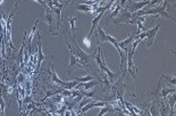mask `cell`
I'll use <instances>...</instances> for the list:
<instances>
[{
	"label": "cell",
	"mask_w": 176,
	"mask_h": 116,
	"mask_svg": "<svg viewBox=\"0 0 176 116\" xmlns=\"http://www.w3.org/2000/svg\"><path fill=\"white\" fill-rule=\"evenodd\" d=\"M44 9H46V14H44L43 19L47 23V25L49 26V32H50L51 34H53V35H58V33H56V32L53 30V26H55V23H56V16H55V14L52 13L51 10L48 8V6Z\"/></svg>",
	"instance_id": "obj_1"
},
{
	"label": "cell",
	"mask_w": 176,
	"mask_h": 116,
	"mask_svg": "<svg viewBox=\"0 0 176 116\" xmlns=\"http://www.w3.org/2000/svg\"><path fill=\"white\" fill-rule=\"evenodd\" d=\"M133 52L131 51V49H127V52H126V59H127V71L132 76L133 79H136V73H138V66L133 63Z\"/></svg>",
	"instance_id": "obj_2"
},
{
	"label": "cell",
	"mask_w": 176,
	"mask_h": 116,
	"mask_svg": "<svg viewBox=\"0 0 176 116\" xmlns=\"http://www.w3.org/2000/svg\"><path fill=\"white\" fill-rule=\"evenodd\" d=\"M65 41H66V44H67V47L68 50H69V64H68V76L72 73V69H74L75 66H77V58L75 56V54L73 53V49L71 44L68 43L67 38L65 37Z\"/></svg>",
	"instance_id": "obj_3"
},
{
	"label": "cell",
	"mask_w": 176,
	"mask_h": 116,
	"mask_svg": "<svg viewBox=\"0 0 176 116\" xmlns=\"http://www.w3.org/2000/svg\"><path fill=\"white\" fill-rule=\"evenodd\" d=\"M47 59V55L43 54L42 52V44H41V37H40V34L38 33V53H36V68H39L40 64L42 63V61Z\"/></svg>",
	"instance_id": "obj_4"
},
{
	"label": "cell",
	"mask_w": 176,
	"mask_h": 116,
	"mask_svg": "<svg viewBox=\"0 0 176 116\" xmlns=\"http://www.w3.org/2000/svg\"><path fill=\"white\" fill-rule=\"evenodd\" d=\"M159 26H160L159 24H157L153 28L147 30V38H148V41H147V47H150V46L152 45L156 35H157V33H158V30H159Z\"/></svg>",
	"instance_id": "obj_5"
},
{
	"label": "cell",
	"mask_w": 176,
	"mask_h": 116,
	"mask_svg": "<svg viewBox=\"0 0 176 116\" xmlns=\"http://www.w3.org/2000/svg\"><path fill=\"white\" fill-rule=\"evenodd\" d=\"M131 13H129L127 9H123L120 15H119L118 19H115L114 23L115 24H129V21L131 20Z\"/></svg>",
	"instance_id": "obj_6"
},
{
	"label": "cell",
	"mask_w": 176,
	"mask_h": 116,
	"mask_svg": "<svg viewBox=\"0 0 176 116\" xmlns=\"http://www.w3.org/2000/svg\"><path fill=\"white\" fill-rule=\"evenodd\" d=\"M149 2L150 1H139V2H134L133 5L129 7V13L131 14H133V13H135V11H139V10H141V9H143V8H145L147 6L149 5Z\"/></svg>",
	"instance_id": "obj_7"
},
{
	"label": "cell",
	"mask_w": 176,
	"mask_h": 116,
	"mask_svg": "<svg viewBox=\"0 0 176 116\" xmlns=\"http://www.w3.org/2000/svg\"><path fill=\"white\" fill-rule=\"evenodd\" d=\"M104 14H105V11H101L99 15H97L96 17H94L93 19H92V27H91V30H90V33H89V35H88V37L90 38L91 37V34L94 32V30L97 28L99 26V23H100V19L102 18V16H104Z\"/></svg>",
	"instance_id": "obj_8"
},
{
	"label": "cell",
	"mask_w": 176,
	"mask_h": 116,
	"mask_svg": "<svg viewBox=\"0 0 176 116\" xmlns=\"http://www.w3.org/2000/svg\"><path fill=\"white\" fill-rule=\"evenodd\" d=\"M51 80L55 85L62 87V88H64V86H65V81H62L59 79V77L57 76V73H56V71H55V68H53V66L51 68Z\"/></svg>",
	"instance_id": "obj_9"
},
{
	"label": "cell",
	"mask_w": 176,
	"mask_h": 116,
	"mask_svg": "<svg viewBox=\"0 0 176 116\" xmlns=\"http://www.w3.org/2000/svg\"><path fill=\"white\" fill-rule=\"evenodd\" d=\"M75 9L78 10V11H82V13H93V11H96V9H94L93 7H90V6H86V5H83V4H76V6H75Z\"/></svg>",
	"instance_id": "obj_10"
},
{
	"label": "cell",
	"mask_w": 176,
	"mask_h": 116,
	"mask_svg": "<svg viewBox=\"0 0 176 116\" xmlns=\"http://www.w3.org/2000/svg\"><path fill=\"white\" fill-rule=\"evenodd\" d=\"M166 5H167V2L165 1L162 6H158V7H157V9H158V16H160V17H165V18H168V19H171V15L166 11Z\"/></svg>",
	"instance_id": "obj_11"
},
{
	"label": "cell",
	"mask_w": 176,
	"mask_h": 116,
	"mask_svg": "<svg viewBox=\"0 0 176 116\" xmlns=\"http://www.w3.org/2000/svg\"><path fill=\"white\" fill-rule=\"evenodd\" d=\"M78 85V82L76 80L73 81H65V86H64V89H67V90H73L75 89L76 86Z\"/></svg>",
	"instance_id": "obj_12"
},
{
	"label": "cell",
	"mask_w": 176,
	"mask_h": 116,
	"mask_svg": "<svg viewBox=\"0 0 176 116\" xmlns=\"http://www.w3.org/2000/svg\"><path fill=\"white\" fill-rule=\"evenodd\" d=\"M74 80H76L78 83H84V82H88V81L93 80V77L88 75V76H84V77H78V78H75Z\"/></svg>",
	"instance_id": "obj_13"
},
{
	"label": "cell",
	"mask_w": 176,
	"mask_h": 116,
	"mask_svg": "<svg viewBox=\"0 0 176 116\" xmlns=\"http://www.w3.org/2000/svg\"><path fill=\"white\" fill-rule=\"evenodd\" d=\"M94 94H96V89L92 90H81V95L83 97H88V98H94Z\"/></svg>",
	"instance_id": "obj_14"
},
{
	"label": "cell",
	"mask_w": 176,
	"mask_h": 116,
	"mask_svg": "<svg viewBox=\"0 0 176 116\" xmlns=\"http://www.w3.org/2000/svg\"><path fill=\"white\" fill-rule=\"evenodd\" d=\"M120 10H122V7H120V5H119V1H118V5H117V7L115 8L111 13H110V15H109V19H111V18H115V17H117L118 16V14L120 13Z\"/></svg>",
	"instance_id": "obj_15"
},
{
	"label": "cell",
	"mask_w": 176,
	"mask_h": 116,
	"mask_svg": "<svg viewBox=\"0 0 176 116\" xmlns=\"http://www.w3.org/2000/svg\"><path fill=\"white\" fill-rule=\"evenodd\" d=\"M76 17H74V16H72L71 18H69V24H71V32H72L73 36H74V34H75V32H76V26H75V21H76Z\"/></svg>",
	"instance_id": "obj_16"
},
{
	"label": "cell",
	"mask_w": 176,
	"mask_h": 116,
	"mask_svg": "<svg viewBox=\"0 0 176 116\" xmlns=\"http://www.w3.org/2000/svg\"><path fill=\"white\" fill-rule=\"evenodd\" d=\"M5 111H6V103L2 95L0 94V112H1V116H5Z\"/></svg>",
	"instance_id": "obj_17"
},
{
	"label": "cell",
	"mask_w": 176,
	"mask_h": 116,
	"mask_svg": "<svg viewBox=\"0 0 176 116\" xmlns=\"http://www.w3.org/2000/svg\"><path fill=\"white\" fill-rule=\"evenodd\" d=\"M52 101L55 103V104H62L64 103V99H62V95H55V96H52Z\"/></svg>",
	"instance_id": "obj_18"
},
{
	"label": "cell",
	"mask_w": 176,
	"mask_h": 116,
	"mask_svg": "<svg viewBox=\"0 0 176 116\" xmlns=\"http://www.w3.org/2000/svg\"><path fill=\"white\" fill-rule=\"evenodd\" d=\"M91 100H92V98H88V99L83 98L82 100L80 101V105H78V108H80V109H81V108H83V107L85 106V105H88L89 103H91Z\"/></svg>",
	"instance_id": "obj_19"
},
{
	"label": "cell",
	"mask_w": 176,
	"mask_h": 116,
	"mask_svg": "<svg viewBox=\"0 0 176 116\" xmlns=\"http://www.w3.org/2000/svg\"><path fill=\"white\" fill-rule=\"evenodd\" d=\"M171 92H173V94H174V92H175V89H173V88L162 89V90H161V96L165 98V97H167V95H168V94H171Z\"/></svg>",
	"instance_id": "obj_20"
},
{
	"label": "cell",
	"mask_w": 176,
	"mask_h": 116,
	"mask_svg": "<svg viewBox=\"0 0 176 116\" xmlns=\"http://www.w3.org/2000/svg\"><path fill=\"white\" fill-rule=\"evenodd\" d=\"M60 95H62V97H64V98H71V96H72V90L62 89V91L60 92Z\"/></svg>",
	"instance_id": "obj_21"
},
{
	"label": "cell",
	"mask_w": 176,
	"mask_h": 116,
	"mask_svg": "<svg viewBox=\"0 0 176 116\" xmlns=\"http://www.w3.org/2000/svg\"><path fill=\"white\" fill-rule=\"evenodd\" d=\"M162 78H164V79H167V80L169 81L171 83H173V85H175V76H174V75H171V76L162 75Z\"/></svg>",
	"instance_id": "obj_22"
},
{
	"label": "cell",
	"mask_w": 176,
	"mask_h": 116,
	"mask_svg": "<svg viewBox=\"0 0 176 116\" xmlns=\"http://www.w3.org/2000/svg\"><path fill=\"white\" fill-rule=\"evenodd\" d=\"M23 103H24V105L26 106L27 104H31V103H34V101H33V99H32V97L30 95H27V96H25L23 98Z\"/></svg>",
	"instance_id": "obj_23"
},
{
	"label": "cell",
	"mask_w": 176,
	"mask_h": 116,
	"mask_svg": "<svg viewBox=\"0 0 176 116\" xmlns=\"http://www.w3.org/2000/svg\"><path fill=\"white\" fill-rule=\"evenodd\" d=\"M83 98H84V97H83L82 95H78V96L76 97V98H75L74 100H73V103H78V101H81V100H82Z\"/></svg>",
	"instance_id": "obj_24"
},
{
	"label": "cell",
	"mask_w": 176,
	"mask_h": 116,
	"mask_svg": "<svg viewBox=\"0 0 176 116\" xmlns=\"http://www.w3.org/2000/svg\"><path fill=\"white\" fill-rule=\"evenodd\" d=\"M18 82H22L23 81V79H24V76H23V73H20V76H18Z\"/></svg>",
	"instance_id": "obj_25"
},
{
	"label": "cell",
	"mask_w": 176,
	"mask_h": 116,
	"mask_svg": "<svg viewBox=\"0 0 176 116\" xmlns=\"http://www.w3.org/2000/svg\"><path fill=\"white\" fill-rule=\"evenodd\" d=\"M65 116H71V111H67V112H66Z\"/></svg>",
	"instance_id": "obj_26"
}]
</instances>
